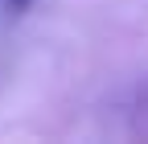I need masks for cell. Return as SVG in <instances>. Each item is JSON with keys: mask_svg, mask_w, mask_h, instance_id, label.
<instances>
[{"mask_svg": "<svg viewBox=\"0 0 148 144\" xmlns=\"http://www.w3.org/2000/svg\"><path fill=\"white\" fill-rule=\"evenodd\" d=\"M0 4H8V8H29L33 0H0Z\"/></svg>", "mask_w": 148, "mask_h": 144, "instance_id": "1", "label": "cell"}]
</instances>
